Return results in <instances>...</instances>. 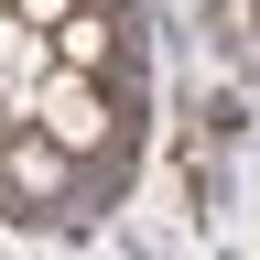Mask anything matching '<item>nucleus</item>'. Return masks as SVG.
<instances>
[{"instance_id": "obj_3", "label": "nucleus", "mask_w": 260, "mask_h": 260, "mask_svg": "<svg viewBox=\"0 0 260 260\" xmlns=\"http://www.w3.org/2000/svg\"><path fill=\"white\" fill-rule=\"evenodd\" d=\"M54 54H65V65H87V76H98V65L119 54V11H109V0H76V11L54 22Z\"/></svg>"}, {"instance_id": "obj_4", "label": "nucleus", "mask_w": 260, "mask_h": 260, "mask_svg": "<svg viewBox=\"0 0 260 260\" xmlns=\"http://www.w3.org/2000/svg\"><path fill=\"white\" fill-rule=\"evenodd\" d=\"M11 11H22V22H44V32H54L65 11H76V0H11Z\"/></svg>"}, {"instance_id": "obj_1", "label": "nucleus", "mask_w": 260, "mask_h": 260, "mask_svg": "<svg viewBox=\"0 0 260 260\" xmlns=\"http://www.w3.org/2000/svg\"><path fill=\"white\" fill-rule=\"evenodd\" d=\"M32 119H44L65 152H109V130H119V119H109V98H98V76H87V65H65V54H54L44 98H32Z\"/></svg>"}, {"instance_id": "obj_5", "label": "nucleus", "mask_w": 260, "mask_h": 260, "mask_svg": "<svg viewBox=\"0 0 260 260\" xmlns=\"http://www.w3.org/2000/svg\"><path fill=\"white\" fill-rule=\"evenodd\" d=\"M0 11H11V0H0Z\"/></svg>"}, {"instance_id": "obj_2", "label": "nucleus", "mask_w": 260, "mask_h": 260, "mask_svg": "<svg viewBox=\"0 0 260 260\" xmlns=\"http://www.w3.org/2000/svg\"><path fill=\"white\" fill-rule=\"evenodd\" d=\"M65 162H76V152H65L44 119H11V130H0V195H22L32 217L65 195Z\"/></svg>"}]
</instances>
